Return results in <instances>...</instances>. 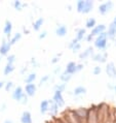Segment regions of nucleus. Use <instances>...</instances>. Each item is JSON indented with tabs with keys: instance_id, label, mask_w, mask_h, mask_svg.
Segmentation results:
<instances>
[{
	"instance_id": "38",
	"label": "nucleus",
	"mask_w": 116,
	"mask_h": 123,
	"mask_svg": "<svg viewBox=\"0 0 116 123\" xmlns=\"http://www.w3.org/2000/svg\"><path fill=\"white\" fill-rule=\"evenodd\" d=\"M46 35H47V31L46 30H43V31L40 32V34L38 35V38L39 39H43V38H45L46 37Z\"/></svg>"
},
{
	"instance_id": "46",
	"label": "nucleus",
	"mask_w": 116,
	"mask_h": 123,
	"mask_svg": "<svg viewBox=\"0 0 116 123\" xmlns=\"http://www.w3.org/2000/svg\"><path fill=\"white\" fill-rule=\"evenodd\" d=\"M23 31H24V33H25V34H29V33H30V31H29V29H27V28H25V27H24V28H23Z\"/></svg>"
},
{
	"instance_id": "24",
	"label": "nucleus",
	"mask_w": 116,
	"mask_h": 123,
	"mask_svg": "<svg viewBox=\"0 0 116 123\" xmlns=\"http://www.w3.org/2000/svg\"><path fill=\"white\" fill-rule=\"evenodd\" d=\"M97 26V21L95 18H88L85 22V29H94Z\"/></svg>"
},
{
	"instance_id": "8",
	"label": "nucleus",
	"mask_w": 116,
	"mask_h": 123,
	"mask_svg": "<svg viewBox=\"0 0 116 123\" xmlns=\"http://www.w3.org/2000/svg\"><path fill=\"white\" fill-rule=\"evenodd\" d=\"M52 99L54 101V104L58 105L59 108H63L65 107V99H64V96H63V93L62 92H59V91H53V96Z\"/></svg>"
},
{
	"instance_id": "21",
	"label": "nucleus",
	"mask_w": 116,
	"mask_h": 123,
	"mask_svg": "<svg viewBox=\"0 0 116 123\" xmlns=\"http://www.w3.org/2000/svg\"><path fill=\"white\" fill-rule=\"evenodd\" d=\"M86 88L84 86H77L75 87V89L72 91L73 92V96H81V95H84L86 93Z\"/></svg>"
},
{
	"instance_id": "42",
	"label": "nucleus",
	"mask_w": 116,
	"mask_h": 123,
	"mask_svg": "<svg viewBox=\"0 0 116 123\" xmlns=\"http://www.w3.org/2000/svg\"><path fill=\"white\" fill-rule=\"evenodd\" d=\"M83 68H84V65H83V64H81V63L77 64V73H78V71H80V70H82Z\"/></svg>"
},
{
	"instance_id": "48",
	"label": "nucleus",
	"mask_w": 116,
	"mask_h": 123,
	"mask_svg": "<svg viewBox=\"0 0 116 123\" xmlns=\"http://www.w3.org/2000/svg\"><path fill=\"white\" fill-rule=\"evenodd\" d=\"M27 69H28V68H27V67H24V68H23V69L21 70V74H25V73H26V71H27Z\"/></svg>"
},
{
	"instance_id": "25",
	"label": "nucleus",
	"mask_w": 116,
	"mask_h": 123,
	"mask_svg": "<svg viewBox=\"0 0 116 123\" xmlns=\"http://www.w3.org/2000/svg\"><path fill=\"white\" fill-rule=\"evenodd\" d=\"M37 78V74L36 73H30L29 74H27L26 78H25V84H32L35 82Z\"/></svg>"
},
{
	"instance_id": "28",
	"label": "nucleus",
	"mask_w": 116,
	"mask_h": 123,
	"mask_svg": "<svg viewBox=\"0 0 116 123\" xmlns=\"http://www.w3.org/2000/svg\"><path fill=\"white\" fill-rule=\"evenodd\" d=\"M84 5H85V0H78L76 2V11L79 13H83Z\"/></svg>"
},
{
	"instance_id": "6",
	"label": "nucleus",
	"mask_w": 116,
	"mask_h": 123,
	"mask_svg": "<svg viewBox=\"0 0 116 123\" xmlns=\"http://www.w3.org/2000/svg\"><path fill=\"white\" fill-rule=\"evenodd\" d=\"M105 71L107 74V76L112 79V80H116V65L114 62H108L106 64Z\"/></svg>"
},
{
	"instance_id": "44",
	"label": "nucleus",
	"mask_w": 116,
	"mask_h": 123,
	"mask_svg": "<svg viewBox=\"0 0 116 123\" xmlns=\"http://www.w3.org/2000/svg\"><path fill=\"white\" fill-rule=\"evenodd\" d=\"M114 85H115V84H111V83H109V84L107 85L108 89H109V90H112V91H113V89H114Z\"/></svg>"
},
{
	"instance_id": "4",
	"label": "nucleus",
	"mask_w": 116,
	"mask_h": 123,
	"mask_svg": "<svg viewBox=\"0 0 116 123\" xmlns=\"http://www.w3.org/2000/svg\"><path fill=\"white\" fill-rule=\"evenodd\" d=\"M25 95H26L25 90H24V88H22L21 86L16 87L15 89L12 90V92H11V97H12V99L16 100V101H18V102H21Z\"/></svg>"
},
{
	"instance_id": "9",
	"label": "nucleus",
	"mask_w": 116,
	"mask_h": 123,
	"mask_svg": "<svg viewBox=\"0 0 116 123\" xmlns=\"http://www.w3.org/2000/svg\"><path fill=\"white\" fill-rule=\"evenodd\" d=\"M75 113L77 114V116L81 119L82 123H86L87 121V115H88V108H84V107H80L77 109H74Z\"/></svg>"
},
{
	"instance_id": "7",
	"label": "nucleus",
	"mask_w": 116,
	"mask_h": 123,
	"mask_svg": "<svg viewBox=\"0 0 116 123\" xmlns=\"http://www.w3.org/2000/svg\"><path fill=\"white\" fill-rule=\"evenodd\" d=\"M11 49V39H3L0 46V55L1 56H6L9 53Z\"/></svg>"
},
{
	"instance_id": "1",
	"label": "nucleus",
	"mask_w": 116,
	"mask_h": 123,
	"mask_svg": "<svg viewBox=\"0 0 116 123\" xmlns=\"http://www.w3.org/2000/svg\"><path fill=\"white\" fill-rule=\"evenodd\" d=\"M108 47V36L107 32H103L100 34L99 36H97L94 40V48L98 49L100 52H104Z\"/></svg>"
},
{
	"instance_id": "33",
	"label": "nucleus",
	"mask_w": 116,
	"mask_h": 123,
	"mask_svg": "<svg viewBox=\"0 0 116 123\" xmlns=\"http://www.w3.org/2000/svg\"><path fill=\"white\" fill-rule=\"evenodd\" d=\"M16 59V57L15 54H11V55H8L7 58H6V64H13Z\"/></svg>"
},
{
	"instance_id": "29",
	"label": "nucleus",
	"mask_w": 116,
	"mask_h": 123,
	"mask_svg": "<svg viewBox=\"0 0 116 123\" xmlns=\"http://www.w3.org/2000/svg\"><path fill=\"white\" fill-rule=\"evenodd\" d=\"M67 89V84L65 83H60V84H56L53 86V91H59V92H63Z\"/></svg>"
},
{
	"instance_id": "53",
	"label": "nucleus",
	"mask_w": 116,
	"mask_h": 123,
	"mask_svg": "<svg viewBox=\"0 0 116 123\" xmlns=\"http://www.w3.org/2000/svg\"><path fill=\"white\" fill-rule=\"evenodd\" d=\"M113 92H114V93L116 94V84L114 85V89H113Z\"/></svg>"
},
{
	"instance_id": "50",
	"label": "nucleus",
	"mask_w": 116,
	"mask_h": 123,
	"mask_svg": "<svg viewBox=\"0 0 116 123\" xmlns=\"http://www.w3.org/2000/svg\"><path fill=\"white\" fill-rule=\"evenodd\" d=\"M112 23H113V24H114V25L116 26V16L114 17V19H113V21H112Z\"/></svg>"
},
{
	"instance_id": "35",
	"label": "nucleus",
	"mask_w": 116,
	"mask_h": 123,
	"mask_svg": "<svg viewBox=\"0 0 116 123\" xmlns=\"http://www.w3.org/2000/svg\"><path fill=\"white\" fill-rule=\"evenodd\" d=\"M102 73V67L100 65H97V66H95L94 67V69H93V74H95V76H99Z\"/></svg>"
},
{
	"instance_id": "19",
	"label": "nucleus",
	"mask_w": 116,
	"mask_h": 123,
	"mask_svg": "<svg viewBox=\"0 0 116 123\" xmlns=\"http://www.w3.org/2000/svg\"><path fill=\"white\" fill-rule=\"evenodd\" d=\"M67 32H68L67 26L66 25H63V24H61V25H59L56 28V34H57V36H59V37L66 36Z\"/></svg>"
},
{
	"instance_id": "11",
	"label": "nucleus",
	"mask_w": 116,
	"mask_h": 123,
	"mask_svg": "<svg viewBox=\"0 0 116 123\" xmlns=\"http://www.w3.org/2000/svg\"><path fill=\"white\" fill-rule=\"evenodd\" d=\"M94 54H95V48L93 46H90V47H87L84 51H82V52L79 54V59L80 60H84V59H86V58H88V57H91Z\"/></svg>"
},
{
	"instance_id": "51",
	"label": "nucleus",
	"mask_w": 116,
	"mask_h": 123,
	"mask_svg": "<svg viewBox=\"0 0 116 123\" xmlns=\"http://www.w3.org/2000/svg\"><path fill=\"white\" fill-rule=\"evenodd\" d=\"M4 123H13L11 120H9V119H7V120H5L4 121Z\"/></svg>"
},
{
	"instance_id": "43",
	"label": "nucleus",
	"mask_w": 116,
	"mask_h": 123,
	"mask_svg": "<svg viewBox=\"0 0 116 123\" xmlns=\"http://www.w3.org/2000/svg\"><path fill=\"white\" fill-rule=\"evenodd\" d=\"M61 73V67H56L54 68V70H53V74H60Z\"/></svg>"
},
{
	"instance_id": "12",
	"label": "nucleus",
	"mask_w": 116,
	"mask_h": 123,
	"mask_svg": "<svg viewBox=\"0 0 116 123\" xmlns=\"http://www.w3.org/2000/svg\"><path fill=\"white\" fill-rule=\"evenodd\" d=\"M24 90H25V93L28 95L29 97H32V96H34V95L36 94L37 86H36V84H34V83H32V84H26Z\"/></svg>"
},
{
	"instance_id": "41",
	"label": "nucleus",
	"mask_w": 116,
	"mask_h": 123,
	"mask_svg": "<svg viewBox=\"0 0 116 123\" xmlns=\"http://www.w3.org/2000/svg\"><path fill=\"white\" fill-rule=\"evenodd\" d=\"M28 99H29V96H28V95L26 94L25 96H24V98L22 99L21 104H22V105H27V104H28Z\"/></svg>"
},
{
	"instance_id": "22",
	"label": "nucleus",
	"mask_w": 116,
	"mask_h": 123,
	"mask_svg": "<svg viewBox=\"0 0 116 123\" xmlns=\"http://www.w3.org/2000/svg\"><path fill=\"white\" fill-rule=\"evenodd\" d=\"M95 7V2L91 0H85V5H84V9H83V13H90Z\"/></svg>"
},
{
	"instance_id": "55",
	"label": "nucleus",
	"mask_w": 116,
	"mask_h": 123,
	"mask_svg": "<svg viewBox=\"0 0 116 123\" xmlns=\"http://www.w3.org/2000/svg\"><path fill=\"white\" fill-rule=\"evenodd\" d=\"M0 61H1V57H0Z\"/></svg>"
},
{
	"instance_id": "49",
	"label": "nucleus",
	"mask_w": 116,
	"mask_h": 123,
	"mask_svg": "<svg viewBox=\"0 0 116 123\" xmlns=\"http://www.w3.org/2000/svg\"><path fill=\"white\" fill-rule=\"evenodd\" d=\"M67 7H68V11H69V12H71V11H72V6H71L70 4H69V5H68V6H67Z\"/></svg>"
},
{
	"instance_id": "34",
	"label": "nucleus",
	"mask_w": 116,
	"mask_h": 123,
	"mask_svg": "<svg viewBox=\"0 0 116 123\" xmlns=\"http://www.w3.org/2000/svg\"><path fill=\"white\" fill-rule=\"evenodd\" d=\"M15 87V84H13V82H11V81H8L7 83L5 84V86H4V89H5V91H7V92H9L11 90H12V88ZM15 89V88H13Z\"/></svg>"
},
{
	"instance_id": "23",
	"label": "nucleus",
	"mask_w": 116,
	"mask_h": 123,
	"mask_svg": "<svg viewBox=\"0 0 116 123\" xmlns=\"http://www.w3.org/2000/svg\"><path fill=\"white\" fill-rule=\"evenodd\" d=\"M43 23H44V19L43 18H38L36 21H34L33 25H32L33 30H34V31H39V30L42 28Z\"/></svg>"
},
{
	"instance_id": "15",
	"label": "nucleus",
	"mask_w": 116,
	"mask_h": 123,
	"mask_svg": "<svg viewBox=\"0 0 116 123\" xmlns=\"http://www.w3.org/2000/svg\"><path fill=\"white\" fill-rule=\"evenodd\" d=\"M107 36H108V39L110 40H113L116 38V26L114 25L113 23H110L107 28Z\"/></svg>"
},
{
	"instance_id": "14",
	"label": "nucleus",
	"mask_w": 116,
	"mask_h": 123,
	"mask_svg": "<svg viewBox=\"0 0 116 123\" xmlns=\"http://www.w3.org/2000/svg\"><path fill=\"white\" fill-rule=\"evenodd\" d=\"M11 32H12V23L9 20H6L4 23V27H3V33L4 35L7 37V39H11Z\"/></svg>"
},
{
	"instance_id": "30",
	"label": "nucleus",
	"mask_w": 116,
	"mask_h": 123,
	"mask_svg": "<svg viewBox=\"0 0 116 123\" xmlns=\"http://www.w3.org/2000/svg\"><path fill=\"white\" fill-rule=\"evenodd\" d=\"M71 79H72V76L71 74H66V73H63L60 74V80H61V82L62 83H65V84H67L68 82H69Z\"/></svg>"
},
{
	"instance_id": "5",
	"label": "nucleus",
	"mask_w": 116,
	"mask_h": 123,
	"mask_svg": "<svg viewBox=\"0 0 116 123\" xmlns=\"http://www.w3.org/2000/svg\"><path fill=\"white\" fill-rule=\"evenodd\" d=\"M91 59L95 62H98V63H106L107 62V59H108V53L104 51V52H98V53H95L93 56H91Z\"/></svg>"
},
{
	"instance_id": "54",
	"label": "nucleus",
	"mask_w": 116,
	"mask_h": 123,
	"mask_svg": "<svg viewBox=\"0 0 116 123\" xmlns=\"http://www.w3.org/2000/svg\"><path fill=\"white\" fill-rule=\"evenodd\" d=\"M114 45H115V47H116V38L114 39Z\"/></svg>"
},
{
	"instance_id": "17",
	"label": "nucleus",
	"mask_w": 116,
	"mask_h": 123,
	"mask_svg": "<svg viewBox=\"0 0 116 123\" xmlns=\"http://www.w3.org/2000/svg\"><path fill=\"white\" fill-rule=\"evenodd\" d=\"M21 123H33V119H32V115L29 111H25L22 113L21 115Z\"/></svg>"
},
{
	"instance_id": "10",
	"label": "nucleus",
	"mask_w": 116,
	"mask_h": 123,
	"mask_svg": "<svg viewBox=\"0 0 116 123\" xmlns=\"http://www.w3.org/2000/svg\"><path fill=\"white\" fill-rule=\"evenodd\" d=\"M106 31H107V26H106L105 24H99L94 29H91L90 34L95 38L97 36H99L100 34H102L103 32H106Z\"/></svg>"
},
{
	"instance_id": "40",
	"label": "nucleus",
	"mask_w": 116,
	"mask_h": 123,
	"mask_svg": "<svg viewBox=\"0 0 116 123\" xmlns=\"http://www.w3.org/2000/svg\"><path fill=\"white\" fill-rule=\"evenodd\" d=\"M60 57H61V54H59V55H57L56 57H53V59H52V63H53V64L58 63V62L60 61Z\"/></svg>"
},
{
	"instance_id": "2",
	"label": "nucleus",
	"mask_w": 116,
	"mask_h": 123,
	"mask_svg": "<svg viewBox=\"0 0 116 123\" xmlns=\"http://www.w3.org/2000/svg\"><path fill=\"white\" fill-rule=\"evenodd\" d=\"M86 123H99L97 105H91L90 107L88 108V115H87Z\"/></svg>"
},
{
	"instance_id": "36",
	"label": "nucleus",
	"mask_w": 116,
	"mask_h": 123,
	"mask_svg": "<svg viewBox=\"0 0 116 123\" xmlns=\"http://www.w3.org/2000/svg\"><path fill=\"white\" fill-rule=\"evenodd\" d=\"M78 43H79V42H78V40H77L76 38H73V39H72V40H71V42L69 43V45H68V48H69L70 50H72L73 48H74L75 46H76Z\"/></svg>"
},
{
	"instance_id": "52",
	"label": "nucleus",
	"mask_w": 116,
	"mask_h": 123,
	"mask_svg": "<svg viewBox=\"0 0 116 123\" xmlns=\"http://www.w3.org/2000/svg\"><path fill=\"white\" fill-rule=\"evenodd\" d=\"M5 107H6L5 105H2V107H1V108H2V109H1V111H4V110H5Z\"/></svg>"
},
{
	"instance_id": "27",
	"label": "nucleus",
	"mask_w": 116,
	"mask_h": 123,
	"mask_svg": "<svg viewBox=\"0 0 116 123\" xmlns=\"http://www.w3.org/2000/svg\"><path fill=\"white\" fill-rule=\"evenodd\" d=\"M15 65L13 64H6L3 68V74H4V76H9L13 70H15Z\"/></svg>"
},
{
	"instance_id": "31",
	"label": "nucleus",
	"mask_w": 116,
	"mask_h": 123,
	"mask_svg": "<svg viewBox=\"0 0 116 123\" xmlns=\"http://www.w3.org/2000/svg\"><path fill=\"white\" fill-rule=\"evenodd\" d=\"M22 38V33H19V32H16L15 35H13L11 38V46L12 45H16L18 42H20V39Z\"/></svg>"
},
{
	"instance_id": "26",
	"label": "nucleus",
	"mask_w": 116,
	"mask_h": 123,
	"mask_svg": "<svg viewBox=\"0 0 116 123\" xmlns=\"http://www.w3.org/2000/svg\"><path fill=\"white\" fill-rule=\"evenodd\" d=\"M12 5H13V7H15L16 11H19V12L23 11L24 7H27V3H23L22 1H20V0H16V1H13Z\"/></svg>"
},
{
	"instance_id": "32",
	"label": "nucleus",
	"mask_w": 116,
	"mask_h": 123,
	"mask_svg": "<svg viewBox=\"0 0 116 123\" xmlns=\"http://www.w3.org/2000/svg\"><path fill=\"white\" fill-rule=\"evenodd\" d=\"M50 81V74H45V76H43L41 79H40L39 81V86H42V85L48 83Z\"/></svg>"
},
{
	"instance_id": "3",
	"label": "nucleus",
	"mask_w": 116,
	"mask_h": 123,
	"mask_svg": "<svg viewBox=\"0 0 116 123\" xmlns=\"http://www.w3.org/2000/svg\"><path fill=\"white\" fill-rule=\"evenodd\" d=\"M113 7H114L113 1H106V2H103L99 5L98 12L100 15L105 16V15H107L108 12H110L112 9H113Z\"/></svg>"
},
{
	"instance_id": "13",
	"label": "nucleus",
	"mask_w": 116,
	"mask_h": 123,
	"mask_svg": "<svg viewBox=\"0 0 116 123\" xmlns=\"http://www.w3.org/2000/svg\"><path fill=\"white\" fill-rule=\"evenodd\" d=\"M64 73L71 74V76H73L74 74H76L77 73V63L74 62V61H70V62L66 65V68H65Z\"/></svg>"
},
{
	"instance_id": "45",
	"label": "nucleus",
	"mask_w": 116,
	"mask_h": 123,
	"mask_svg": "<svg viewBox=\"0 0 116 123\" xmlns=\"http://www.w3.org/2000/svg\"><path fill=\"white\" fill-rule=\"evenodd\" d=\"M31 64H32L33 66H36V65H37V62H36V59H35V58H32V59H31Z\"/></svg>"
},
{
	"instance_id": "39",
	"label": "nucleus",
	"mask_w": 116,
	"mask_h": 123,
	"mask_svg": "<svg viewBox=\"0 0 116 123\" xmlns=\"http://www.w3.org/2000/svg\"><path fill=\"white\" fill-rule=\"evenodd\" d=\"M85 40H86L87 43H91L93 40H95V37L90 33V34H87L86 35V37H85Z\"/></svg>"
},
{
	"instance_id": "37",
	"label": "nucleus",
	"mask_w": 116,
	"mask_h": 123,
	"mask_svg": "<svg viewBox=\"0 0 116 123\" xmlns=\"http://www.w3.org/2000/svg\"><path fill=\"white\" fill-rule=\"evenodd\" d=\"M80 50H81V43H78L77 45L75 46V47H74V48H73V49L71 50V51H72L73 53H78Z\"/></svg>"
},
{
	"instance_id": "16",
	"label": "nucleus",
	"mask_w": 116,
	"mask_h": 123,
	"mask_svg": "<svg viewBox=\"0 0 116 123\" xmlns=\"http://www.w3.org/2000/svg\"><path fill=\"white\" fill-rule=\"evenodd\" d=\"M48 100H49V110H48V113H49V115L52 116L53 118H54V117H57L58 114H59L60 108L58 107L57 104H54V101L53 99H48Z\"/></svg>"
},
{
	"instance_id": "47",
	"label": "nucleus",
	"mask_w": 116,
	"mask_h": 123,
	"mask_svg": "<svg viewBox=\"0 0 116 123\" xmlns=\"http://www.w3.org/2000/svg\"><path fill=\"white\" fill-rule=\"evenodd\" d=\"M5 86V83L3 81H0V89H1V88H3Z\"/></svg>"
},
{
	"instance_id": "18",
	"label": "nucleus",
	"mask_w": 116,
	"mask_h": 123,
	"mask_svg": "<svg viewBox=\"0 0 116 123\" xmlns=\"http://www.w3.org/2000/svg\"><path fill=\"white\" fill-rule=\"evenodd\" d=\"M86 29L85 28H78L76 29V34H75V38H76L78 42H82L83 39H85L86 37Z\"/></svg>"
},
{
	"instance_id": "20",
	"label": "nucleus",
	"mask_w": 116,
	"mask_h": 123,
	"mask_svg": "<svg viewBox=\"0 0 116 123\" xmlns=\"http://www.w3.org/2000/svg\"><path fill=\"white\" fill-rule=\"evenodd\" d=\"M48 110H49V100L48 99L42 100L40 102V113L44 115L46 113H48Z\"/></svg>"
}]
</instances>
